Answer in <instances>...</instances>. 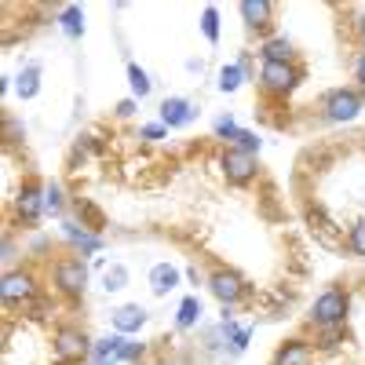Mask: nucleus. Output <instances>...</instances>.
<instances>
[{"instance_id":"nucleus-1","label":"nucleus","mask_w":365,"mask_h":365,"mask_svg":"<svg viewBox=\"0 0 365 365\" xmlns=\"http://www.w3.org/2000/svg\"><path fill=\"white\" fill-rule=\"evenodd\" d=\"M347 314H351V292L340 289V285H332V289H325V292L311 303L307 322H311L314 329H344V325H347Z\"/></svg>"},{"instance_id":"nucleus-2","label":"nucleus","mask_w":365,"mask_h":365,"mask_svg":"<svg viewBox=\"0 0 365 365\" xmlns=\"http://www.w3.org/2000/svg\"><path fill=\"white\" fill-rule=\"evenodd\" d=\"M91 347H96V344H91L84 336V329H77V325H63V329H55V336H51V358L58 365H81V361H88Z\"/></svg>"},{"instance_id":"nucleus-3","label":"nucleus","mask_w":365,"mask_h":365,"mask_svg":"<svg viewBox=\"0 0 365 365\" xmlns=\"http://www.w3.org/2000/svg\"><path fill=\"white\" fill-rule=\"evenodd\" d=\"M208 289H212V296H216L220 303H223V311H230V307H237L241 299H249V282L241 278L237 270H230V267H216L208 274Z\"/></svg>"},{"instance_id":"nucleus-4","label":"nucleus","mask_w":365,"mask_h":365,"mask_svg":"<svg viewBox=\"0 0 365 365\" xmlns=\"http://www.w3.org/2000/svg\"><path fill=\"white\" fill-rule=\"evenodd\" d=\"M361 110H365V103H361L358 88H332L325 96V103H322V113H325V120H332V125H351V120H358Z\"/></svg>"},{"instance_id":"nucleus-5","label":"nucleus","mask_w":365,"mask_h":365,"mask_svg":"<svg viewBox=\"0 0 365 365\" xmlns=\"http://www.w3.org/2000/svg\"><path fill=\"white\" fill-rule=\"evenodd\" d=\"M146 354L143 344L120 336V332H113V336L99 340L96 347H91V365H120V361H139Z\"/></svg>"},{"instance_id":"nucleus-6","label":"nucleus","mask_w":365,"mask_h":365,"mask_svg":"<svg viewBox=\"0 0 365 365\" xmlns=\"http://www.w3.org/2000/svg\"><path fill=\"white\" fill-rule=\"evenodd\" d=\"M299 81H303V70L296 63H263V70H259V88L267 96H278V99L292 96L299 88Z\"/></svg>"},{"instance_id":"nucleus-7","label":"nucleus","mask_w":365,"mask_h":365,"mask_svg":"<svg viewBox=\"0 0 365 365\" xmlns=\"http://www.w3.org/2000/svg\"><path fill=\"white\" fill-rule=\"evenodd\" d=\"M51 282H55V289L63 296L81 299L84 289H88V263L81 256H63L55 263V270H51Z\"/></svg>"},{"instance_id":"nucleus-8","label":"nucleus","mask_w":365,"mask_h":365,"mask_svg":"<svg viewBox=\"0 0 365 365\" xmlns=\"http://www.w3.org/2000/svg\"><path fill=\"white\" fill-rule=\"evenodd\" d=\"M44 190L48 187H41L37 179H26L22 187H19V194H15V220L22 223V227H34L41 216H44Z\"/></svg>"},{"instance_id":"nucleus-9","label":"nucleus","mask_w":365,"mask_h":365,"mask_svg":"<svg viewBox=\"0 0 365 365\" xmlns=\"http://www.w3.org/2000/svg\"><path fill=\"white\" fill-rule=\"evenodd\" d=\"M220 168L227 175V182H234V187H249V182L259 175V165L252 154H241V150H223V158H220Z\"/></svg>"},{"instance_id":"nucleus-10","label":"nucleus","mask_w":365,"mask_h":365,"mask_svg":"<svg viewBox=\"0 0 365 365\" xmlns=\"http://www.w3.org/2000/svg\"><path fill=\"white\" fill-rule=\"evenodd\" d=\"M0 296H4L8 307H11V303H29V299L37 296L34 270H8L4 282H0Z\"/></svg>"},{"instance_id":"nucleus-11","label":"nucleus","mask_w":365,"mask_h":365,"mask_svg":"<svg viewBox=\"0 0 365 365\" xmlns=\"http://www.w3.org/2000/svg\"><path fill=\"white\" fill-rule=\"evenodd\" d=\"M194 103L190 99H179V96H172V99H165L161 103V125L165 128H187L190 120H194Z\"/></svg>"},{"instance_id":"nucleus-12","label":"nucleus","mask_w":365,"mask_h":365,"mask_svg":"<svg viewBox=\"0 0 365 365\" xmlns=\"http://www.w3.org/2000/svg\"><path fill=\"white\" fill-rule=\"evenodd\" d=\"M241 19H245L249 29H256V34H263V29H270L274 22V4L270 0H241Z\"/></svg>"},{"instance_id":"nucleus-13","label":"nucleus","mask_w":365,"mask_h":365,"mask_svg":"<svg viewBox=\"0 0 365 365\" xmlns=\"http://www.w3.org/2000/svg\"><path fill=\"white\" fill-rule=\"evenodd\" d=\"M146 311L139 307V303H125V307L113 311V332H120V336H135V332L146 325Z\"/></svg>"},{"instance_id":"nucleus-14","label":"nucleus","mask_w":365,"mask_h":365,"mask_svg":"<svg viewBox=\"0 0 365 365\" xmlns=\"http://www.w3.org/2000/svg\"><path fill=\"white\" fill-rule=\"evenodd\" d=\"M270 365H314V351L307 340H285Z\"/></svg>"},{"instance_id":"nucleus-15","label":"nucleus","mask_w":365,"mask_h":365,"mask_svg":"<svg viewBox=\"0 0 365 365\" xmlns=\"http://www.w3.org/2000/svg\"><path fill=\"white\" fill-rule=\"evenodd\" d=\"M63 234L73 241V245H77L84 256H91V252L103 249V237L91 234V227H84V223H70V220H66V223H63Z\"/></svg>"},{"instance_id":"nucleus-16","label":"nucleus","mask_w":365,"mask_h":365,"mask_svg":"<svg viewBox=\"0 0 365 365\" xmlns=\"http://www.w3.org/2000/svg\"><path fill=\"white\" fill-rule=\"evenodd\" d=\"M172 289H179V270L172 263H154V270H150V292L168 296Z\"/></svg>"},{"instance_id":"nucleus-17","label":"nucleus","mask_w":365,"mask_h":365,"mask_svg":"<svg viewBox=\"0 0 365 365\" xmlns=\"http://www.w3.org/2000/svg\"><path fill=\"white\" fill-rule=\"evenodd\" d=\"M259 55H263V63H296V51H292V41H289V37H270V41H263Z\"/></svg>"},{"instance_id":"nucleus-18","label":"nucleus","mask_w":365,"mask_h":365,"mask_svg":"<svg viewBox=\"0 0 365 365\" xmlns=\"http://www.w3.org/2000/svg\"><path fill=\"white\" fill-rule=\"evenodd\" d=\"M15 91H19V99L22 103H29L41 91V66L37 63H29V66H22V73H19V84H15Z\"/></svg>"},{"instance_id":"nucleus-19","label":"nucleus","mask_w":365,"mask_h":365,"mask_svg":"<svg viewBox=\"0 0 365 365\" xmlns=\"http://www.w3.org/2000/svg\"><path fill=\"white\" fill-rule=\"evenodd\" d=\"M245 70H249V58H241V63H230L220 70V91L223 96H230V91H237L241 84H245Z\"/></svg>"},{"instance_id":"nucleus-20","label":"nucleus","mask_w":365,"mask_h":365,"mask_svg":"<svg viewBox=\"0 0 365 365\" xmlns=\"http://www.w3.org/2000/svg\"><path fill=\"white\" fill-rule=\"evenodd\" d=\"M58 26H63V34L66 37H81L84 34V11L77 8V4H70V8H63V11H58Z\"/></svg>"},{"instance_id":"nucleus-21","label":"nucleus","mask_w":365,"mask_h":365,"mask_svg":"<svg viewBox=\"0 0 365 365\" xmlns=\"http://www.w3.org/2000/svg\"><path fill=\"white\" fill-rule=\"evenodd\" d=\"M197 322H201V299H197V296H187V299L179 303L175 325H179V329H194Z\"/></svg>"},{"instance_id":"nucleus-22","label":"nucleus","mask_w":365,"mask_h":365,"mask_svg":"<svg viewBox=\"0 0 365 365\" xmlns=\"http://www.w3.org/2000/svg\"><path fill=\"white\" fill-rule=\"evenodd\" d=\"M128 84H132V96L135 99H146L150 88H154V84H150V77H146V70L135 66V63H128Z\"/></svg>"},{"instance_id":"nucleus-23","label":"nucleus","mask_w":365,"mask_h":365,"mask_svg":"<svg viewBox=\"0 0 365 365\" xmlns=\"http://www.w3.org/2000/svg\"><path fill=\"white\" fill-rule=\"evenodd\" d=\"M125 285H128V267H125V263H113V267L103 274V289H106V292H120Z\"/></svg>"},{"instance_id":"nucleus-24","label":"nucleus","mask_w":365,"mask_h":365,"mask_svg":"<svg viewBox=\"0 0 365 365\" xmlns=\"http://www.w3.org/2000/svg\"><path fill=\"white\" fill-rule=\"evenodd\" d=\"M201 34H205V41H212V44L220 41V11L212 8V4L201 11Z\"/></svg>"},{"instance_id":"nucleus-25","label":"nucleus","mask_w":365,"mask_h":365,"mask_svg":"<svg viewBox=\"0 0 365 365\" xmlns=\"http://www.w3.org/2000/svg\"><path fill=\"white\" fill-rule=\"evenodd\" d=\"M347 252L365 259V220H358L351 230H347Z\"/></svg>"},{"instance_id":"nucleus-26","label":"nucleus","mask_w":365,"mask_h":365,"mask_svg":"<svg viewBox=\"0 0 365 365\" xmlns=\"http://www.w3.org/2000/svg\"><path fill=\"white\" fill-rule=\"evenodd\" d=\"M230 146H234V150H241V154H252V158H256V154H259V146H263V139H259L256 132H245V128H241V132L234 135V143H230Z\"/></svg>"},{"instance_id":"nucleus-27","label":"nucleus","mask_w":365,"mask_h":365,"mask_svg":"<svg viewBox=\"0 0 365 365\" xmlns=\"http://www.w3.org/2000/svg\"><path fill=\"white\" fill-rule=\"evenodd\" d=\"M44 208L51 212V216H58V212H63V190H58V182H51V187L44 190Z\"/></svg>"},{"instance_id":"nucleus-28","label":"nucleus","mask_w":365,"mask_h":365,"mask_svg":"<svg viewBox=\"0 0 365 365\" xmlns=\"http://www.w3.org/2000/svg\"><path fill=\"white\" fill-rule=\"evenodd\" d=\"M241 128L234 125V117H220L216 120V139H227V143H234V135H237Z\"/></svg>"},{"instance_id":"nucleus-29","label":"nucleus","mask_w":365,"mask_h":365,"mask_svg":"<svg viewBox=\"0 0 365 365\" xmlns=\"http://www.w3.org/2000/svg\"><path fill=\"white\" fill-rule=\"evenodd\" d=\"M322 332H325V340H322V347H325V351L340 347V344H344V336H347L344 329H322Z\"/></svg>"},{"instance_id":"nucleus-30","label":"nucleus","mask_w":365,"mask_h":365,"mask_svg":"<svg viewBox=\"0 0 365 365\" xmlns=\"http://www.w3.org/2000/svg\"><path fill=\"white\" fill-rule=\"evenodd\" d=\"M165 125H146L143 132H139V139H146V143H158V139H165Z\"/></svg>"},{"instance_id":"nucleus-31","label":"nucleus","mask_w":365,"mask_h":365,"mask_svg":"<svg viewBox=\"0 0 365 365\" xmlns=\"http://www.w3.org/2000/svg\"><path fill=\"white\" fill-rule=\"evenodd\" d=\"M139 110V103L135 99H125V103H117V117H132Z\"/></svg>"},{"instance_id":"nucleus-32","label":"nucleus","mask_w":365,"mask_h":365,"mask_svg":"<svg viewBox=\"0 0 365 365\" xmlns=\"http://www.w3.org/2000/svg\"><path fill=\"white\" fill-rule=\"evenodd\" d=\"M354 81H358V84L365 88V51H361V55L354 58Z\"/></svg>"},{"instance_id":"nucleus-33","label":"nucleus","mask_w":365,"mask_h":365,"mask_svg":"<svg viewBox=\"0 0 365 365\" xmlns=\"http://www.w3.org/2000/svg\"><path fill=\"white\" fill-rule=\"evenodd\" d=\"M354 29H358V37L365 41V11H358V19H354Z\"/></svg>"}]
</instances>
